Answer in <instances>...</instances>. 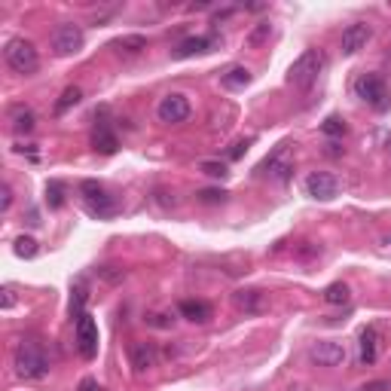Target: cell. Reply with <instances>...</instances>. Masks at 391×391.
I'll return each instance as SVG.
<instances>
[{"label": "cell", "instance_id": "1f68e13d", "mask_svg": "<svg viewBox=\"0 0 391 391\" xmlns=\"http://www.w3.org/2000/svg\"><path fill=\"white\" fill-rule=\"evenodd\" d=\"M361 391H391V382H385V379H382V382H370V385H364Z\"/></svg>", "mask_w": 391, "mask_h": 391}, {"label": "cell", "instance_id": "e0dca14e", "mask_svg": "<svg viewBox=\"0 0 391 391\" xmlns=\"http://www.w3.org/2000/svg\"><path fill=\"white\" fill-rule=\"evenodd\" d=\"M92 147L98 150V153H104V156L117 153L120 141H117V135L110 132L108 122H98V126H95V132H92Z\"/></svg>", "mask_w": 391, "mask_h": 391}, {"label": "cell", "instance_id": "6da1fadb", "mask_svg": "<svg viewBox=\"0 0 391 391\" xmlns=\"http://www.w3.org/2000/svg\"><path fill=\"white\" fill-rule=\"evenodd\" d=\"M354 95L367 101L376 113H385L391 108V89L379 74H361L354 79Z\"/></svg>", "mask_w": 391, "mask_h": 391}, {"label": "cell", "instance_id": "d4e9b609", "mask_svg": "<svg viewBox=\"0 0 391 391\" xmlns=\"http://www.w3.org/2000/svg\"><path fill=\"white\" fill-rule=\"evenodd\" d=\"M46 202H49V208H61V205H65V184H61V181H49L46 184Z\"/></svg>", "mask_w": 391, "mask_h": 391}, {"label": "cell", "instance_id": "5b68a950", "mask_svg": "<svg viewBox=\"0 0 391 391\" xmlns=\"http://www.w3.org/2000/svg\"><path fill=\"white\" fill-rule=\"evenodd\" d=\"M4 58H6V65H10L15 74H34V70L40 68V56H37V49H34V43L31 40H25V37H13L10 43H6V49H4Z\"/></svg>", "mask_w": 391, "mask_h": 391}, {"label": "cell", "instance_id": "5bb4252c", "mask_svg": "<svg viewBox=\"0 0 391 391\" xmlns=\"http://www.w3.org/2000/svg\"><path fill=\"white\" fill-rule=\"evenodd\" d=\"M10 129L15 135H31L34 129H37V117H34L31 108H25V104H13L10 108Z\"/></svg>", "mask_w": 391, "mask_h": 391}, {"label": "cell", "instance_id": "30bf717a", "mask_svg": "<svg viewBox=\"0 0 391 391\" xmlns=\"http://www.w3.org/2000/svg\"><path fill=\"white\" fill-rule=\"evenodd\" d=\"M309 358H312L318 367H340L345 361V345L333 342V340H318L312 349H309Z\"/></svg>", "mask_w": 391, "mask_h": 391}, {"label": "cell", "instance_id": "4316f807", "mask_svg": "<svg viewBox=\"0 0 391 391\" xmlns=\"http://www.w3.org/2000/svg\"><path fill=\"white\" fill-rule=\"evenodd\" d=\"M321 132H324V135H331V138H340V135H345V122L340 117H327Z\"/></svg>", "mask_w": 391, "mask_h": 391}, {"label": "cell", "instance_id": "f1b7e54d", "mask_svg": "<svg viewBox=\"0 0 391 391\" xmlns=\"http://www.w3.org/2000/svg\"><path fill=\"white\" fill-rule=\"evenodd\" d=\"M199 199L208 202V205H214V202H224V199H226V193H224V190H202Z\"/></svg>", "mask_w": 391, "mask_h": 391}, {"label": "cell", "instance_id": "ba28073f", "mask_svg": "<svg viewBox=\"0 0 391 391\" xmlns=\"http://www.w3.org/2000/svg\"><path fill=\"white\" fill-rule=\"evenodd\" d=\"M77 352H79V358H86V361H92L98 354V324L89 312L77 318Z\"/></svg>", "mask_w": 391, "mask_h": 391}, {"label": "cell", "instance_id": "9a60e30c", "mask_svg": "<svg viewBox=\"0 0 391 391\" xmlns=\"http://www.w3.org/2000/svg\"><path fill=\"white\" fill-rule=\"evenodd\" d=\"M233 303H236L238 312L257 315V312H263L266 300H263V290H236L233 293Z\"/></svg>", "mask_w": 391, "mask_h": 391}, {"label": "cell", "instance_id": "44dd1931", "mask_svg": "<svg viewBox=\"0 0 391 391\" xmlns=\"http://www.w3.org/2000/svg\"><path fill=\"white\" fill-rule=\"evenodd\" d=\"M248 83H251V70L242 68V65H236V68H229L226 74H220V86L224 89H245Z\"/></svg>", "mask_w": 391, "mask_h": 391}, {"label": "cell", "instance_id": "83f0119b", "mask_svg": "<svg viewBox=\"0 0 391 391\" xmlns=\"http://www.w3.org/2000/svg\"><path fill=\"white\" fill-rule=\"evenodd\" d=\"M199 172H202V174H208V177H226V174H229L224 162H211V159H205V162L199 165Z\"/></svg>", "mask_w": 391, "mask_h": 391}, {"label": "cell", "instance_id": "cb8c5ba5", "mask_svg": "<svg viewBox=\"0 0 391 391\" xmlns=\"http://www.w3.org/2000/svg\"><path fill=\"white\" fill-rule=\"evenodd\" d=\"M79 98H83V92H79L77 86H68L65 92H61V98H58V104H56V113L61 117V113H68L74 104H79Z\"/></svg>", "mask_w": 391, "mask_h": 391}, {"label": "cell", "instance_id": "e575fe53", "mask_svg": "<svg viewBox=\"0 0 391 391\" xmlns=\"http://www.w3.org/2000/svg\"><path fill=\"white\" fill-rule=\"evenodd\" d=\"M385 147H388V153H391V135H388V141H385Z\"/></svg>", "mask_w": 391, "mask_h": 391}, {"label": "cell", "instance_id": "9c48e42d", "mask_svg": "<svg viewBox=\"0 0 391 391\" xmlns=\"http://www.w3.org/2000/svg\"><path fill=\"white\" fill-rule=\"evenodd\" d=\"M306 193L318 202H331V199H336V193H340V181H336L331 172H312L306 177Z\"/></svg>", "mask_w": 391, "mask_h": 391}, {"label": "cell", "instance_id": "2e32d148", "mask_svg": "<svg viewBox=\"0 0 391 391\" xmlns=\"http://www.w3.org/2000/svg\"><path fill=\"white\" fill-rule=\"evenodd\" d=\"M376 358H379V331L376 327H364L361 331V364L370 367V364H376Z\"/></svg>", "mask_w": 391, "mask_h": 391}, {"label": "cell", "instance_id": "8fae6325", "mask_svg": "<svg viewBox=\"0 0 391 391\" xmlns=\"http://www.w3.org/2000/svg\"><path fill=\"white\" fill-rule=\"evenodd\" d=\"M284 147H288V144L275 147V153L266 156L257 172H260V174H269V177H275V181H288L290 172H293V162H290V159H284Z\"/></svg>", "mask_w": 391, "mask_h": 391}, {"label": "cell", "instance_id": "ac0fdd59", "mask_svg": "<svg viewBox=\"0 0 391 391\" xmlns=\"http://www.w3.org/2000/svg\"><path fill=\"white\" fill-rule=\"evenodd\" d=\"M144 49H147V40L141 37V34H129V37L113 40V52H117V56H122V58H135Z\"/></svg>", "mask_w": 391, "mask_h": 391}, {"label": "cell", "instance_id": "836d02e7", "mask_svg": "<svg viewBox=\"0 0 391 391\" xmlns=\"http://www.w3.org/2000/svg\"><path fill=\"white\" fill-rule=\"evenodd\" d=\"M10 205H13V190L4 184V202H0V208H4V211H10Z\"/></svg>", "mask_w": 391, "mask_h": 391}, {"label": "cell", "instance_id": "7a4b0ae2", "mask_svg": "<svg viewBox=\"0 0 391 391\" xmlns=\"http://www.w3.org/2000/svg\"><path fill=\"white\" fill-rule=\"evenodd\" d=\"M321 70H324V52L321 49H306L303 56L288 68V77H284V79H288L290 86H297V89H306V86L315 83Z\"/></svg>", "mask_w": 391, "mask_h": 391}, {"label": "cell", "instance_id": "ffe728a7", "mask_svg": "<svg viewBox=\"0 0 391 391\" xmlns=\"http://www.w3.org/2000/svg\"><path fill=\"white\" fill-rule=\"evenodd\" d=\"M214 46H217V37H190L174 49V58H190V56H196V52H208Z\"/></svg>", "mask_w": 391, "mask_h": 391}, {"label": "cell", "instance_id": "7c38bea8", "mask_svg": "<svg viewBox=\"0 0 391 391\" xmlns=\"http://www.w3.org/2000/svg\"><path fill=\"white\" fill-rule=\"evenodd\" d=\"M367 40H370V25H349V28L342 31V56H354V52H361L364 46H367Z\"/></svg>", "mask_w": 391, "mask_h": 391}, {"label": "cell", "instance_id": "52a82bcc", "mask_svg": "<svg viewBox=\"0 0 391 391\" xmlns=\"http://www.w3.org/2000/svg\"><path fill=\"white\" fill-rule=\"evenodd\" d=\"M83 43H86V34L74 22L58 25L56 34H52V49H56V56H77V52L83 49Z\"/></svg>", "mask_w": 391, "mask_h": 391}, {"label": "cell", "instance_id": "8992f818", "mask_svg": "<svg viewBox=\"0 0 391 391\" xmlns=\"http://www.w3.org/2000/svg\"><path fill=\"white\" fill-rule=\"evenodd\" d=\"M190 98L181 95V92H172V95H165L162 101H159V108H156V117L159 122H165V126H181V122L190 120Z\"/></svg>", "mask_w": 391, "mask_h": 391}, {"label": "cell", "instance_id": "7402d4cb", "mask_svg": "<svg viewBox=\"0 0 391 391\" xmlns=\"http://www.w3.org/2000/svg\"><path fill=\"white\" fill-rule=\"evenodd\" d=\"M349 300H352V290H349V284H345V281H333L331 288H324V303L345 306Z\"/></svg>", "mask_w": 391, "mask_h": 391}, {"label": "cell", "instance_id": "603a6c76", "mask_svg": "<svg viewBox=\"0 0 391 391\" xmlns=\"http://www.w3.org/2000/svg\"><path fill=\"white\" fill-rule=\"evenodd\" d=\"M13 251L15 257H22V260H31V257H37V238H31V236H19L15 238V245H13Z\"/></svg>", "mask_w": 391, "mask_h": 391}, {"label": "cell", "instance_id": "d6a6232c", "mask_svg": "<svg viewBox=\"0 0 391 391\" xmlns=\"http://www.w3.org/2000/svg\"><path fill=\"white\" fill-rule=\"evenodd\" d=\"M77 391H101V385H98V382L92 379V376H86L83 382H79V388Z\"/></svg>", "mask_w": 391, "mask_h": 391}, {"label": "cell", "instance_id": "484cf974", "mask_svg": "<svg viewBox=\"0 0 391 391\" xmlns=\"http://www.w3.org/2000/svg\"><path fill=\"white\" fill-rule=\"evenodd\" d=\"M269 34H272V25H269V22H257V28L251 31L248 43H251V46H260V43L269 40Z\"/></svg>", "mask_w": 391, "mask_h": 391}, {"label": "cell", "instance_id": "4dcf8cb0", "mask_svg": "<svg viewBox=\"0 0 391 391\" xmlns=\"http://www.w3.org/2000/svg\"><path fill=\"white\" fill-rule=\"evenodd\" d=\"M15 306V284H6L4 288V309H13Z\"/></svg>", "mask_w": 391, "mask_h": 391}, {"label": "cell", "instance_id": "4fadbf2b", "mask_svg": "<svg viewBox=\"0 0 391 391\" xmlns=\"http://www.w3.org/2000/svg\"><path fill=\"white\" fill-rule=\"evenodd\" d=\"M156 349L150 342H132L129 345V364L135 373H147L150 367H156Z\"/></svg>", "mask_w": 391, "mask_h": 391}, {"label": "cell", "instance_id": "d6986e66", "mask_svg": "<svg viewBox=\"0 0 391 391\" xmlns=\"http://www.w3.org/2000/svg\"><path fill=\"white\" fill-rule=\"evenodd\" d=\"M177 312H181L186 321H196V324H205L211 318V306L202 303V300H184L181 306H177Z\"/></svg>", "mask_w": 391, "mask_h": 391}, {"label": "cell", "instance_id": "f546056e", "mask_svg": "<svg viewBox=\"0 0 391 391\" xmlns=\"http://www.w3.org/2000/svg\"><path fill=\"white\" fill-rule=\"evenodd\" d=\"M248 147H251V141H236L233 150H229V159H242Z\"/></svg>", "mask_w": 391, "mask_h": 391}, {"label": "cell", "instance_id": "3957f363", "mask_svg": "<svg viewBox=\"0 0 391 391\" xmlns=\"http://www.w3.org/2000/svg\"><path fill=\"white\" fill-rule=\"evenodd\" d=\"M13 364H15V373H19L22 379H43L49 373V361L37 342H19Z\"/></svg>", "mask_w": 391, "mask_h": 391}, {"label": "cell", "instance_id": "277c9868", "mask_svg": "<svg viewBox=\"0 0 391 391\" xmlns=\"http://www.w3.org/2000/svg\"><path fill=\"white\" fill-rule=\"evenodd\" d=\"M79 196H83V202H86V211L92 217H98V220H108V217H113L120 211V205H117V199L104 190L98 181H83L79 184Z\"/></svg>", "mask_w": 391, "mask_h": 391}]
</instances>
